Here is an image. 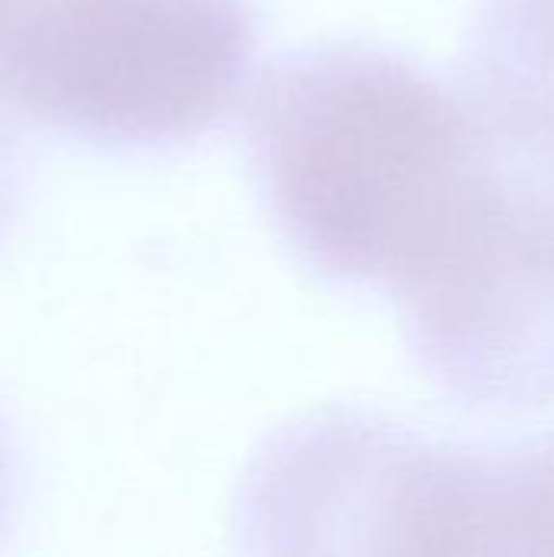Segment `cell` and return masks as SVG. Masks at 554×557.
Returning a JSON list of instances; mask_svg holds the SVG:
<instances>
[{"mask_svg": "<svg viewBox=\"0 0 554 557\" xmlns=\"http://www.w3.org/2000/svg\"><path fill=\"white\" fill-rule=\"evenodd\" d=\"M477 150L460 95L362 42L278 59L248 101L271 215L323 277L382 284L428 242Z\"/></svg>", "mask_w": 554, "mask_h": 557, "instance_id": "6da1fadb", "label": "cell"}, {"mask_svg": "<svg viewBox=\"0 0 554 557\" xmlns=\"http://www.w3.org/2000/svg\"><path fill=\"white\" fill-rule=\"evenodd\" d=\"M238 525L255 552L554 555V434L480 450L313 414L255 460Z\"/></svg>", "mask_w": 554, "mask_h": 557, "instance_id": "7a4b0ae2", "label": "cell"}, {"mask_svg": "<svg viewBox=\"0 0 554 557\" xmlns=\"http://www.w3.org/2000/svg\"><path fill=\"white\" fill-rule=\"evenodd\" d=\"M258 23L248 0H0V98L59 134L176 147L245 95Z\"/></svg>", "mask_w": 554, "mask_h": 557, "instance_id": "3957f363", "label": "cell"}, {"mask_svg": "<svg viewBox=\"0 0 554 557\" xmlns=\"http://www.w3.org/2000/svg\"><path fill=\"white\" fill-rule=\"evenodd\" d=\"M389 290L421 369L444 395L487 411L554 405L549 176L477 131L451 206Z\"/></svg>", "mask_w": 554, "mask_h": 557, "instance_id": "277c9868", "label": "cell"}, {"mask_svg": "<svg viewBox=\"0 0 554 557\" xmlns=\"http://www.w3.org/2000/svg\"><path fill=\"white\" fill-rule=\"evenodd\" d=\"M457 82L477 131L554 183V0H480Z\"/></svg>", "mask_w": 554, "mask_h": 557, "instance_id": "5b68a950", "label": "cell"}, {"mask_svg": "<svg viewBox=\"0 0 554 557\" xmlns=\"http://www.w3.org/2000/svg\"><path fill=\"white\" fill-rule=\"evenodd\" d=\"M26 180H29V160H26L20 134L13 127L10 108L0 98V235L20 209Z\"/></svg>", "mask_w": 554, "mask_h": 557, "instance_id": "8992f818", "label": "cell"}, {"mask_svg": "<svg viewBox=\"0 0 554 557\" xmlns=\"http://www.w3.org/2000/svg\"><path fill=\"white\" fill-rule=\"evenodd\" d=\"M10 480H13L10 447H7V437H3V428H0V525H3V516H7V503H10Z\"/></svg>", "mask_w": 554, "mask_h": 557, "instance_id": "52a82bcc", "label": "cell"}]
</instances>
